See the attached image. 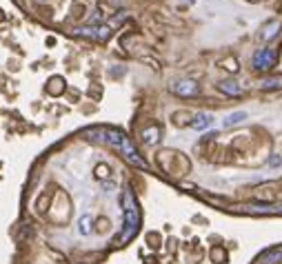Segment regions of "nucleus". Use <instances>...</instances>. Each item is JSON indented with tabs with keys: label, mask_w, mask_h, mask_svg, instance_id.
Returning a JSON list of instances; mask_svg holds the SVG:
<instances>
[{
	"label": "nucleus",
	"mask_w": 282,
	"mask_h": 264,
	"mask_svg": "<svg viewBox=\"0 0 282 264\" xmlns=\"http://www.w3.org/2000/svg\"><path fill=\"white\" fill-rule=\"evenodd\" d=\"M107 142H109L111 147H116V149L122 151V155L129 160L131 164H136V167H140V169H147V162H144V160L138 155V151H136L134 144L127 140V135L116 133V131H109V133H107Z\"/></svg>",
	"instance_id": "f257e3e1"
},
{
	"label": "nucleus",
	"mask_w": 282,
	"mask_h": 264,
	"mask_svg": "<svg viewBox=\"0 0 282 264\" xmlns=\"http://www.w3.org/2000/svg\"><path fill=\"white\" fill-rule=\"evenodd\" d=\"M138 220H140V216H138V207H136V200H134V196H131V191H127L124 193V240L127 238H131L138 231Z\"/></svg>",
	"instance_id": "f03ea898"
},
{
	"label": "nucleus",
	"mask_w": 282,
	"mask_h": 264,
	"mask_svg": "<svg viewBox=\"0 0 282 264\" xmlns=\"http://www.w3.org/2000/svg\"><path fill=\"white\" fill-rule=\"evenodd\" d=\"M276 51L273 49H269V47H264V49H260V51H256V56H254V67L256 69H269V67H273L276 65Z\"/></svg>",
	"instance_id": "7ed1b4c3"
},
{
	"label": "nucleus",
	"mask_w": 282,
	"mask_h": 264,
	"mask_svg": "<svg viewBox=\"0 0 282 264\" xmlns=\"http://www.w3.org/2000/svg\"><path fill=\"white\" fill-rule=\"evenodd\" d=\"M171 91L178 93V96H196L200 89H198V82L193 80H178L171 85Z\"/></svg>",
	"instance_id": "20e7f679"
},
{
	"label": "nucleus",
	"mask_w": 282,
	"mask_h": 264,
	"mask_svg": "<svg viewBox=\"0 0 282 264\" xmlns=\"http://www.w3.org/2000/svg\"><path fill=\"white\" fill-rule=\"evenodd\" d=\"M218 89H220L222 93H227V96H240V93H242V87H240L238 82H231V80L220 82V85H218Z\"/></svg>",
	"instance_id": "39448f33"
},
{
	"label": "nucleus",
	"mask_w": 282,
	"mask_h": 264,
	"mask_svg": "<svg viewBox=\"0 0 282 264\" xmlns=\"http://www.w3.org/2000/svg\"><path fill=\"white\" fill-rule=\"evenodd\" d=\"M247 120V111H234L225 118V127H234V125H240V122Z\"/></svg>",
	"instance_id": "423d86ee"
},
{
	"label": "nucleus",
	"mask_w": 282,
	"mask_h": 264,
	"mask_svg": "<svg viewBox=\"0 0 282 264\" xmlns=\"http://www.w3.org/2000/svg\"><path fill=\"white\" fill-rule=\"evenodd\" d=\"M211 120H213V118H211L209 113H198L196 118L191 120V127H193V129H205V127L211 125Z\"/></svg>",
	"instance_id": "0eeeda50"
},
{
	"label": "nucleus",
	"mask_w": 282,
	"mask_h": 264,
	"mask_svg": "<svg viewBox=\"0 0 282 264\" xmlns=\"http://www.w3.org/2000/svg\"><path fill=\"white\" fill-rule=\"evenodd\" d=\"M264 258H267V260H264L267 264H278V262H282V246H278V249L269 251Z\"/></svg>",
	"instance_id": "6e6552de"
},
{
	"label": "nucleus",
	"mask_w": 282,
	"mask_h": 264,
	"mask_svg": "<svg viewBox=\"0 0 282 264\" xmlns=\"http://www.w3.org/2000/svg\"><path fill=\"white\" fill-rule=\"evenodd\" d=\"M158 133H160V131L156 129V127H153V129H147V131H144V133H142L144 142H147V144H153V142H158Z\"/></svg>",
	"instance_id": "1a4fd4ad"
},
{
	"label": "nucleus",
	"mask_w": 282,
	"mask_h": 264,
	"mask_svg": "<svg viewBox=\"0 0 282 264\" xmlns=\"http://www.w3.org/2000/svg\"><path fill=\"white\" fill-rule=\"evenodd\" d=\"M282 85V78H269V80L262 82V89H273V87H280Z\"/></svg>",
	"instance_id": "9d476101"
},
{
	"label": "nucleus",
	"mask_w": 282,
	"mask_h": 264,
	"mask_svg": "<svg viewBox=\"0 0 282 264\" xmlns=\"http://www.w3.org/2000/svg\"><path fill=\"white\" fill-rule=\"evenodd\" d=\"M280 164V155H273L271 160H269V167H278Z\"/></svg>",
	"instance_id": "9b49d317"
}]
</instances>
